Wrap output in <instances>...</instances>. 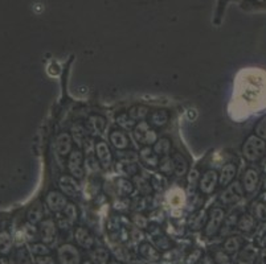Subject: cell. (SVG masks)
<instances>
[{
	"mask_svg": "<svg viewBox=\"0 0 266 264\" xmlns=\"http://www.w3.org/2000/svg\"><path fill=\"white\" fill-rule=\"evenodd\" d=\"M131 181H133L134 186L138 190V193L140 195H143V197H148L152 193V190H154L150 184V180L142 177V176H138L137 174V176H134Z\"/></svg>",
	"mask_w": 266,
	"mask_h": 264,
	"instance_id": "cell-23",
	"label": "cell"
},
{
	"mask_svg": "<svg viewBox=\"0 0 266 264\" xmlns=\"http://www.w3.org/2000/svg\"><path fill=\"white\" fill-rule=\"evenodd\" d=\"M59 186L61 189L64 194L67 195V197L74 198L77 197L80 194L81 186L78 184V180L76 177H73L72 174H64L61 176L59 180Z\"/></svg>",
	"mask_w": 266,
	"mask_h": 264,
	"instance_id": "cell-9",
	"label": "cell"
},
{
	"mask_svg": "<svg viewBox=\"0 0 266 264\" xmlns=\"http://www.w3.org/2000/svg\"><path fill=\"white\" fill-rule=\"evenodd\" d=\"M261 201H262L263 204H265V205H266V191L262 194V198H261Z\"/></svg>",
	"mask_w": 266,
	"mask_h": 264,
	"instance_id": "cell-51",
	"label": "cell"
},
{
	"mask_svg": "<svg viewBox=\"0 0 266 264\" xmlns=\"http://www.w3.org/2000/svg\"><path fill=\"white\" fill-rule=\"evenodd\" d=\"M36 263L37 264H57L56 260L53 259L49 255H45V256H36Z\"/></svg>",
	"mask_w": 266,
	"mask_h": 264,
	"instance_id": "cell-48",
	"label": "cell"
},
{
	"mask_svg": "<svg viewBox=\"0 0 266 264\" xmlns=\"http://www.w3.org/2000/svg\"><path fill=\"white\" fill-rule=\"evenodd\" d=\"M214 260L216 264H232L229 254H227L224 250H217L214 254Z\"/></svg>",
	"mask_w": 266,
	"mask_h": 264,
	"instance_id": "cell-44",
	"label": "cell"
},
{
	"mask_svg": "<svg viewBox=\"0 0 266 264\" xmlns=\"http://www.w3.org/2000/svg\"><path fill=\"white\" fill-rule=\"evenodd\" d=\"M99 169H101V165L97 161V157H94L93 155L86 156V159H85V170L91 174H97L99 172Z\"/></svg>",
	"mask_w": 266,
	"mask_h": 264,
	"instance_id": "cell-40",
	"label": "cell"
},
{
	"mask_svg": "<svg viewBox=\"0 0 266 264\" xmlns=\"http://www.w3.org/2000/svg\"><path fill=\"white\" fill-rule=\"evenodd\" d=\"M39 235L41 238L42 243L50 244L56 240L57 236V223L50 218H46L40 222Z\"/></svg>",
	"mask_w": 266,
	"mask_h": 264,
	"instance_id": "cell-11",
	"label": "cell"
},
{
	"mask_svg": "<svg viewBox=\"0 0 266 264\" xmlns=\"http://www.w3.org/2000/svg\"><path fill=\"white\" fill-rule=\"evenodd\" d=\"M225 221V212L223 208H212L208 214L207 223L204 227V235L205 236H215L220 233L223 222Z\"/></svg>",
	"mask_w": 266,
	"mask_h": 264,
	"instance_id": "cell-3",
	"label": "cell"
},
{
	"mask_svg": "<svg viewBox=\"0 0 266 264\" xmlns=\"http://www.w3.org/2000/svg\"><path fill=\"white\" fill-rule=\"evenodd\" d=\"M60 264H81L80 251L73 244H63L57 250Z\"/></svg>",
	"mask_w": 266,
	"mask_h": 264,
	"instance_id": "cell-8",
	"label": "cell"
},
{
	"mask_svg": "<svg viewBox=\"0 0 266 264\" xmlns=\"http://www.w3.org/2000/svg\"><path fill=\"white\" fill-rule=\"evenodd\" d=\"M167 200L168 202L171 204V206L180 208V206L184 205V202H186V194H184V191H183L182 189L175 188L168 193Z\"/></svg>",
	"mask_w": 266,
	"mask_h": 264,
	"instance_id": "cell-31",
	"label": "cell"
},
{
	"mask_svg": "<svg viewBox=\"0 0 266 264\" xmlns=\"http://www.w3.org/2000/svg\"><path fill=\"white\" fill-rule=\"evenodd\" d=\"M55 148L60 156H69V153L73 151V139L72 135L67 132H61L55 139Z\"/></svg>",
	"mask_w": 266,
	"mask_h": 264,
	"instance_id": "cell-13",
	"label": "cell"
},
{
	"mask_svg": "<svg viewBox=\"0 0 266 264\" xmlns=\"http://www.w3.org/2000/svg\"><path fill=\"white\" fill-rule=\"evenodd\" d=\"M109 140L112 143V146L118 151H125L129 148L130 139L126 135V132L123 129H113L109 134Z\"/></svg>",
	"mask_w": 266,
	"mask_h": 264,
	"instance_id": "cell-18",
	"label": "cell"
},
{
	"mask_svg": "<svg viewBox=\"0 0 266 264\" xmlns=\"http://www.w3.org/2000/svg\"><path fill=\"white\" fill-rule=\"evenodd\" d=\"M116 122L117 124L123 129V131H130V129H134V127L137 125V122L134 120L131 116L129 115V112H121L116 116Z\"/></svg>",
	"mask_w": 266,
	"mask_h": 264,
	"instance_id": "cell-30",
	"label": "cell"
},
{
	"mask_svg": "<svg viewBox=\"0 0 266 264\" xmlns=\"http://www.w3.org/2000/svg\"><path fill=\"white\" fill-rule=\"evenodd\" d=\"M262 168H263V170H265V172H266V160L262 163Z\"/></svg>",
	"mask_w": 266,
	"mask_h": 264,
	"instance_id": "cell-53",
	"label": "cell"
},
{
	"mask_svg": "<svg viewBox=\"0 0 266 264\" xmlns=\"http://www.w3.org/2000/svg\"><path fill=\"white\" fill-rule=\"evenodd\" d=\"M31 252L36 256H45L50 254V250L45 243H33L31 244Z\"/></svg>",
	"mask_w": 266,
	"mask_h": 264,
	"instance_id": "cell-42",
	"label": "cell"
},
{
	"mask_svg": "<svg viewBox=\"0 0 266 264\" xmlns=\"http://www.w3.org/2000/svg\"><path fill=\"white\" fill-rule=\"evenodd\" d=\"M95 157H97V160H98L99 165L103 169H109V168L113 165V153L112 150H110V147L106 142L103 140H99V142L95 143Z\"/></svg>",
	"mask_w": 266,
	"mask_h": 264,
	"instance_id": "cell-10",
	"label": "cell"
},
{
	"mask_svg": "<svg viewBox=\"0 0 266 264\" xmlns=\"http://www.w3.org/2000/svg\"><path fill=\"white\" fill-rule=\"evenodd\" d=\"M253 213H254V217L262 222H266V205L262 201L257 202L253 205Z\"/></svg>",
	"mask_w": 266,
	"mask_h": 264,
	"instance_id": "cell-43",
	"label": "cell"
},
{
	"mask_svg": "<svg viewBox=\"0 0 266 264\" xmlns=\"http://www.w3.org/2000/svg\"><path fill=\"white\" fill-rule=\"evenodd\" d=\"M150 184L155 191H163L167 188V177L162 173H155L150 176Z\"/></svg>",
	"mask_w": 266,
	"mask_h": 264,
	"instance_id": "cell-34",
	"label": "cell"
},
{
	"mask_svg": "<svg viewBox=\"0 0 266 264\" xmlns=\"http://www.w3.org/2000/svg\"><path fill=\"white\" fill-rule=\"evenodd\" d=\"M158 168H159V173L165 174L166 177L171 176V174L174 173V164H172L171 155H170V156L161 157Z\"/></svg>",
	"mask_w": 266,
	"mask_h": 264,
	"instance_id": "cell-37",
	"label": "cell"
},
{
	"mask_svg": "<svg viewBox=\"0 0 266 264\" xmlns=\"http://www.w3.org/2000/svg\"><path fill=\"white\" fill-rule=\"evenodd\" d=\"M139 160L140 163L143 164L144 167L150 168V169H156V168L159 167L161 157L155 153L154 148L144 146L143 148H140L139 151Z\"/></svg>",
	"mask_w": 266,
	"mask_h": 264,
	"instance_id": "cell-14",
	"label": "cell"
},
{
	"mask_svg": "<svg viewBox=\"0 0 266 264\" xmlns=\"http://www.w3.org/2000/svg\"><path fill=\"white\" fill-rule=\"evenodd\" d=\"M139 252L140 255L150 261H158L161 259V252L158 251L156 247H154L152 244H150L148 242H143L139 246Z\"/></svg>",
	"mask_w": 266,
	"mask_h": 264,
	"instance_id": "cell-24",
	"label": "cell"
},
{
	"mask_svg": "<svg viewBox=\"0 0 266 264\" xmlns=\"http://www.w3.org/2000/svg\"><path fill=\"white\" fill-rule=\"evenodd\" d=\"M170 120V112L165 108H158V110H154L151 111L148 115V123H150L151 127L154 128H162L165 127L166 124Z\"/></svg>",
	"mask_w": 266,
	"mask_h": 264,
	"instance_id": "cell-20",
	"label": "cell"
},
{
	"mask_svg": "<svg viewBox=\"0 0 266 264\" xmlns=\"http://www.w3.org/2000/svg\"><path fill=\"white\" fill-rule=\"evenodd\" d=\"M82 264H91V261H85V263H82Z\"/></svg>",
	"mask_w": 266,
	"mask_h": 264,
	"instance_id": "cell-54",
	"label": "cell"
},
{
	"mask_svg": "<svg viewBox=\"0 0 266 264\" xmlns=\"http://www.w3.org/2000/svg\"><path fill=\"white\" fill-rule=\"evenodd\" d=\"M129 115L135 122H137V120L142 122V120H144L146 118H148L150 110H148V107L143 106V104H137V106H133V107L130 108Z\"/></svg>",
	"mask_w": 266,
	"mask_h": 264,
	"instance_id": "cell-33",
	"label": "cell"
},
{
	"mask_svg": "<svg viewBox=\"0 0 266 264\" xmlns=\"http://www.w3.org/2000/svg\"><path fill=\"white\" fill-rule=\"evenodd\" d=\"M244 189H242L241 182H232L231 185H228L227 188H224V190L220 193V200L221 205L223 206H235L237 205L238 202L241 201L244 197Z\"/></svg>",
	"mask_w": 266,
	"mask_h": 264,
	"instance_id": "cell-4",
	"label": "cell"
},
{
	"mask_svg": "<svg viewBox=\"0 0 266 264\" xmlns=\"http://www.w3.org/2000/svg\"><path fill=\"white\" fill-rule=\"evenodd\" d=\"M241 185L245 194H253L259 185V172L256 168H246L241 178Z\"/></svg>",
	"mask_w": 266,
	"mask_h": 264,
	"instance_id": "cell-7",
	"label": "cell"
},
{
	"mask_svg": "<svg viewBox=\"0 0 266 264\" xmlns=\"http://www.w3.org/2000/svg\"><path fill=\"white\" fill-rule=\"evenodd\" d=\"M88 129H86V125L81 124V123H76V124L72 127V139L73 142H76L78 147L84 146L85 140L88 139Z\"/></svg>",
	"mask_w": 266,
	"mask_h": 264,
	"instance_id": "cell-28",
	"label": "cell"
},
{
	"mask_svg": "<svg viewBox=\"0 0 266 264\" xmlns=\"http://www.w3.org/2000/svg\"><path fill=\"white\" fill-rule=\"evenodd\" d=\"M117 161L122 163H138L139 161V155L134 151H119L117 153Z\"/></svg>",
	"mask_w": 266,
	"mask_h": 264,
	"instance_id": "cell-38",
	"label": "cell"
},
{
	"mask_svg": "<svg viewBox=\"0 0 266 264\" xmlns=\"http://www.w3.org/2000/svg\"><path fill=\"white\" fill-rule=\"evenodd\" d=\"M91 257L95 264H108L109 252L105 248H95L91 254Z\"/></svg>",
	"mask_w": 266,
	"mask_h": 264,
	"instance_id": "cell-41",
	"label": "cell"
},
{
	"mask_svg": "<svg viewBox=\"0 0 266 264\" xmlns=\"http://www.w3.org/2000/svg\"><path fill=\"white\" fill-rule=\"evenodd\" d=\"M45 204L48 206L50 212L53 213H60L63 212L65 206L68 205L67 195L64 194L63 191L59 190H50L45 197Z\"/></svg>",
	"mask_w": 266,
	"mask_h": 264,
	"instance_id": "cell-12",
	"label": "cell"
},
{
	"mask_svg": "<svg viewBox=\"0 0 266 264\" xmlns=\"http://www.w3.org/2000/svg\"><path fill=\"white\" fill-rule=\"evenodd\" d=\"M134 138L137 140L139 144L142 146H154L156 140H158V135H156V131H155L152 127L150 125L148 122H138V124L134 127Z\"/></svg>",
	"mask_w": 266,
	"mask_h": 264,
	"instance_id": "cell-2",
	"label": "cell"
},
{
	"mask_svg": "<svg viewBox=\"0 0 266 264\" xmlns=\"http://www.w3.org/2000/svg\"><path fill=\"white\" fill-rule=\"evenodd\" d=\"M114 188H116L117 194H118L119 197H130V195L134 193V190H135L133 181L126 177L117 178Z\"/></svg>",
	"mask_w": 266,
	"mask_h": 264,
	"instance_id": "cell-22",
	"label": "cell"
},
{
	"mask_svg": "<svg viewBox=\"0 0 266 264\" xmlns=\"http://www.w3.org/2000/svg\"><path fill=\"white\" fill-rule=\"evenodd\" d=\"M237 229L242 233H250L253 230L256 229V219L254 216L249 214V213H244L237 221Z\"/></svg>",
	"mask_w": 266,
	"mask_h": 264,
	"instance_id": "cell-25",
	"label": "cell"
},
{
	"mask_svg": "<svg viewBox=\"0 0 266 264\" xmlns=\"http://www.w3.org/2000/svg\"><path fill=\"white\" fill-rule=\"evenodd\" d=\"M152 239H154V243L156 244V248H159V250H168L170 240H168L167 236L158 234V235L152 236Z\"/></svg>",
	"mask_w": 266,
	"mask_h": 264,
	"instance_id": "cell-45",
	"label": "cell"
},
{
	"mask_svg": "<svg viewBox=\"0 0 266 264\" xmlns=\"http://www.w3.org/2000/svg\"><path fill=\"white\" fill-rule=\"evenodd\" d=\"M236 176H237V165L235 163H227L219 173V185L223 189L227 188L228 185H231L235 181Z\"/></svg>",
	"mask_w": 266,
	"mask_h": 264,
	"instance_id": "cell-15",
	"label": "cell"
},
{
	"mask_svg": "<svg viewBox=\"0 0 266 264\" xmlns=\"http://www.w3.org/2000/svg\"><path fill=\"white\" fill-rule=\"evenodd\" d=\"M74 239H76L78 246L85 248V250H90V248H93L95 243L94 236L91 235L90 231L84 226H80L76 229V231H74Z\"/></svg>",
	"mask_w": 266,
	"mask_h": 264,
	"instance_id": "cell-16",
	"label": "cell"
},
{
	"mask_svg": "<svg viewBox=\"0 0 266 264\" xmlns=\"http://www.w3.org/2000/svg\"><path fill=\"white\" fill-rule=\"evenodd\" d=\"M242 246H244V240H242L240 236L232 235L224 242V244H223V250H224L227 254L233 255V254H237L238 251L242 248Z\"/></svg>",
	"mask_w": 266,
	"mask_h": 264,
	"instance_id": "cell-26",
	"label": "cell"
},
{
	"mask_svg": "<svg viewBox=\"0 0 266 264\" xmlns=\"http://www.w3.org/2000/svg\"><path fill=\"white\" fill-rule=\"evenodd\" d=\"M117 172L121 173L123 177H134L139 174V165L137 163H122V161H117L116 164Z\"/></svg>",
	"mask_w": 266,
	"mask_h": 264,
	"instance_id": "cell-27",
	"label": "cell"
},
{
	"mask_svg": "<svg viewBox=\"0 0 266 264\" xmlns=\"http://www.w3.org/2000/svg\"><path fill=\"white\" fill-rule=\"evenodd\" d=\"M68 170L70 174L77 180H82L85 176V159L84 153L81 152L80 148L73 150L68 156Z\"/></svg>",
	"mask_w": 266,
	"mask_h": 264,
	"instance_id": "cell-5",
	"label": "cell"
},
{
	"mask_svg": "<svg viewBox=\"0 0 266 264\" xmlns=\"http://www.w3.org/2000/svg\"><path fill=\"white\" fill-rule=\"evenodd\" d=\"M106 128V119L102 115H90L86 122V129L91 136H99Z\"/></svg>",
	"mask_w": 266,
	"mask_h": 264,
	"instance_id": "cell-17",
	"label": "cell"
},
{
	"mask_svg": "<svg viewBox=\"0 0 266 264\" xmlns=\"http://www.w3.org/2000/svg\"><path fill=\"white\" fill-rule=\"evenodd\" d=\"M60 214L63 216L64 219H67L68 222L73 226L78 218V209L77 206L74 205L73 202H68V205L65 206V209H64L63 212H60Z\"/></svg>",
	"mask_w": 266,
	"mask_h": 264,
	"instance_id": "cell-32",
	"label": "cell"
},
{
	"mask_svg": "<svg viewBox=\"0 0 266 264\" xmlns=\"http://www.w3.org/2000/svg\"><path fill=\"white\" fill-rule=\"evenodd\" d=\"M258 248L254 244H244L242 248L238 251L237 263L238 264H253L257 259Z\"/></svg>",
	"mask_w": 266,
	"mask_h": 264,
	"instance_id": "cell-19",
	"label": "cell"
},
{
	"mask_svg": "<svg viewBox=\"0 0 266 264\" xmlns=\"http://www.w3.org/2000/svg\"><path fill=\"white\" fill-rule=\"evenodd\" d=\"M133 223L138 227V229H147V226H148L147 218L143 216H140V214H134Z\"/></svg>",
	"mask_w": 266,
	"mask_h": 264,
	"instance_id": "cell-47",
	"label": "cell"
},
{
	"mask_svg": "<svg viewBox=\"0 0 266 264\" xmlns=\"http://www.w3.org/2000/svg\"><path fill=\"white\" fill-rule=\"evenodd\" d=\"M241 153L244 159L249 163H256L265 156L266 142L257 135H250L244 142L241 147Z\"/></svg>",
	"mask_w": 266,
	"mask_h": 264,
	"instance_id": "cell-1",
	"label": "cell"
},
{
	"mask_svg": "<svg viewBox=\"0 0 266 264\" xmlns=\"http://www.w3.org/2000/svg\"><path fill=\"white\" fill-rule=\"evenodd\" d=\"M207 219H208L207 213L204 212V210H199V212H196L193 214L191 221H189V226H191V229L193 230H200L204 226V222H205Z\"/></svg>",
	"mask_w": 266,
	"mask_h": 264,
	"instance_id": "cell-36",
	"label": "cell"
},
{
	"mask_svg": "<svg viewBox=\"0 0 266 264\" xmlns=\"http://www.w3.org/2000/svg\"><path fill=\"white\" fill-rule=\"evenodd\" d=\"M142 238H143V234L140 233L139 229L133 230V240H135V242H139V240H142Z\"/></svg>",
	"mask_w": 266,
	"mask_h": 264,
	"instance_id": "cell-50",
	"label": "cell"
},
{
	"mask_svg": "<svg viewBox=\"0 0 266 264\" xmlns=\"http://www.w3.org/2000/svg\"><path fill=\"white\" fill-rule=\"evenodd\" d=\"M217 186H219V173L215 169H208L200 177L197 189H199L200 194L210 195L214 194Z\"/></svg>",
	"mask_w": 266,
	"mask_h": 264,
	"instance_id": "cell-6",
	"label": "cell"
},
{
	"mask_svg": "<svg viewBox=\"0 0 266 264\" xmlns=\"http://www.w3.org/2000/svg\"><path fill=\"white\" fill-rule=\"evenodd\" d=\"M172 164H174V173L178 176V177H183V176H186L188 173L189 169V164L188 160H187L186 157L183 156L180 152H175L172 153Z\"/></svg>",
	"mask_w": 266,
	"mask_h": 264,
	"instance_id": "cell-21",
	"label": "cell"
},
{
	"mask_svg": "<svg viewBox=\"0 0 266 264\" xmlns=\"http://www.w3.org/2000/svg\"><path fill=\"white\" fill-rule=\"evenodd\" d=\"M262 261H263V264H266V252L263 254V256H262Z\"/></svg>",
	"mask_w": 266,
	"mask_h": 264,
	"instance_id": "cell-52",
	"label": "cell"
},
{
	"mask_svg": "<svg viewBox=\"0 0 266 264\" xmlns=\"http://www.w3.org/2000/svg\"><path fill=\"white\" fill-rule=\"evenodd\" d=\"M171 150H172L171 140L168 139V138H166V136L156 140V143L154 144V151L159 157L170 156V155H171Z\"/></svg>",
	"mask_w": 266,
	"mask_h": 264,
	"instance_id": "cell-29",
	"label": "cell"
},
{
	"mask_svg": "<svg viewBox=\"0 0 266 264\" xmlns=\"http://www.w3.org/2000/svg\"><path fill=\"white\" fill-rule=\"evenodd\" d=\"M254 132L258 138L266 142V115L262 119H259V122L257 123L256 128H254Z\"/></svg>",
	"mask_w": 266,
	"mask_h": 264,
	"instance_id": "cell-46",
	"label": "cell"
},
{
	"mask_svg": "<svg viewBox=\"0 0 266 264\" xmlns=\"http://www.w3.org/2000/svg\"><path fill=\"white\" fill-rule=\"evenodd\" d=\"M12 248V238L7 231L0 233V254H8Z\"/></svg>",
	"mask_w": 266,
	"mask_h": 264,
	"instance_id": "cell-39",
	"label": "cell"
},
{
	"mask_svg": "<svg viewBox=\"0 0 266 264\" xmlns=\"http://www.w3.org/2000/svg\"><path fill=\"white\" fill-rule=\"evenodd\" d=\"M42 218H44V212H42V208L40 205L32 206L28 210V213H27V219H28V222L32 223V225L41 222Z\"/></svg>",
	"mask_w": 266,
	"mask_h": 264,
	"instance_id": "cell-35",
	"label": "cell"
},
{
	"mask_svg": "<svg viewBox=\"0 0 266 264\" xmlns=\"http://www.w3.org/2000/svg\"><path fill=\"white\" fill-rule=\"evenodd\" d=\"M257 246L262 247V248L266 247V229L259 231L258 235H257Z\"/></svg>",
	"mask_w": 266,
	"mask_h": 264,
	"instance_id": "cell-49",
	"label": "cell"
}]
</instances>
